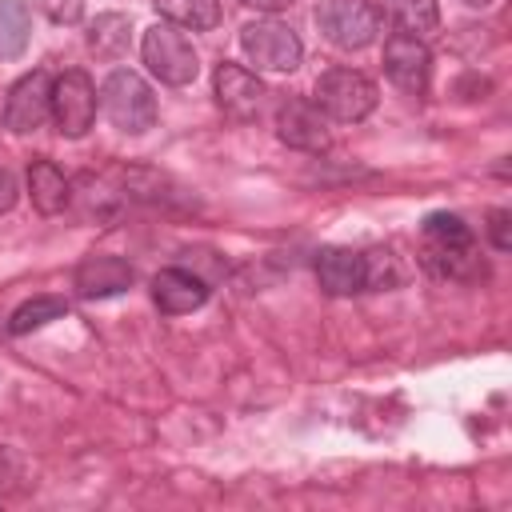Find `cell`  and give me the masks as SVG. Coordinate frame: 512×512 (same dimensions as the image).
<instances>
[{"instance_id":"1","label":"cell","mask_w":512,"mask_h":512,"mask_svg":"<svg viewBox=\"0 0 512 512\" xmlns=\"http://www.w3.org/2000/svg\"><path fill=\"white\" fill-rule=\"evenodd\" d=\"M100 104H104V116L112 120V128H120L128 136H140L156 124V96H152L148 80L132 68H116L104 80Z\"/></svg>"},{"instance_id":"2","label":"cell","mask_w":512,"mask_h":512,"mask_svg":"<svg viewBox=\"0 0 512 512\" xmlns=\"http://www.w3.org/2000/svg\"><path fill=\"white\" fill-rule=\"evenodd\" d=\"M140 52H144L148 72H152L160 84L184 88V84H192L196 72H200V56H196L192 40H188L176 24H168V20H160V24H152V28L144 32Z\"/></svg>"},{"instance_id":"3","label":"cell","mask_w":512,"mask_h":512,"mask_svg":"<svg viewBox=\"0 0 512 512\" xmlns=\"http://www.w3.org/2000/svg\"><path fill=\"white\" fill-rule=\"evenodd\" d=\"M316 108L328 120L356 124V120L372 116V108H376V84L364 72H356V68H328L316 80Z\"/></svg>"},{"instance_id":"4","label":"cell","mask_w":512,"mask_h":512,"mask_svg":"<svg viewBox=\"0 0 512 512\" xmlns=\"http://www.w3.org/2000/svg\"><path fill=\"white\" fill-rule=\"evenodd\" d=\"M316 24H320L324 40L344 48V52L368 48L380 32L376 8L368 0H320L316 4Z\"/></svg>"},{"instance_id":"5","label":"cell","mask_w":512,"mask_h":512,"mask_svg":"<svg viewBox=\"0 0 512 512\" xmlns=\"http://www.w3.org/2000/svg\"><path fill=\"white\" fill-rule=\"evenodd\" d=\"M240 48L256 68L268 72H292L304 56L300 36L284 20H252L240 28Z\"/></svg>"},{"instance_id":"6","label":"cell","mask_w":512,"mask_h":512,"mask_svg":"<svg viewBox=\"0 0 512 512\" xmlns=\"http://www.w3.org/2000/svg\"><path fill=\"white\" fill-rule=\"evenodd\" d=\"M52 120L60 128V136L76 140L92 128L96 120V88L88 80V72L68 68L60 80H52Z\"/></svg>"},{"instance_id":"7","label":"cell","mask_w":512,"mask_h":512,"mask_svg":"<svg viewBox=\"0 0 512 512\" xmlns=\"http://www.w3.org/2000/svg\"><path fill=\"white\" fill-rule=\"evenodd\" d=\"M48 116H52V76H48L44 68L24 72V76L8 88V100H4V128L16 132V136H28V132H36Z\"/></svg>"},{"instance_id":"8","label":"cell","mask_w":512,"mask_h":512,"mask_svg":"<svg viewBox=\"0 0 512 512\" xmlns=\"http://www.w3.org/2000/svg\"><path fill=\"white\" fill-rule=\"evenodd\" d=\"M212 92H216V104H220L228 116H236V120H252V116H260L264 96H268L264 80H260L256 72L232 64V60L216 64V72H212Z\"/></svg>"},{"instance_id":"9","label":"cell","mask_w":512,"mask_h":512,"mask_svg":"<svg viewBox=\"0 0 512 512\" xmlns=\"http://www.w3.org/2000/svg\"><path fill=\"white\" fill-rule=\"evenodd\" d=\"M276 136H280V144H288L296 152H324L328 148V120L316 108V100L288 96L276 108Z\"/></svg>"},{"instance_id":"10","label":"cell","mask_w":512,"mask_h":512,"mask_svg":"<svg viewBox=\"0 0 512 512\" xmlns=\"http://www.w3.org/2000/svg\"><path fill=\"white\" fill-rule=\"evenodd\" d=\"M132 280H136V268H132L124 256H108V252L84 256V260L76 264V276H72V284H76V292H80L84 300L120 296V292L132 288Z\"/></svg>"},{"instance_id":"11","label":"cell","mask_w":512,"mask_h":512,"mask_svg":"<svg viewBox=\"0 0 512 512\" xmlns=\"http://www.w3.org/2000/svg\"><path fill=\"white\" fill-rule=\"evenodd\" d=\"M384 72L396 88L404 92H424L428 76H432V52L424 40L412 36H388L384 44Z\"/></svg>"},{"instance_id":"12","label":"cell","mask_w":512,"mask_h":512,"mask_svg":"<svg viewBox=\"0 0 512 512\" xmlns=\"http://www.w3.org/2000/svg\"><path fill=\"white\" fill-rule=\"evenodd\" d=\"M152 300L164 316H184L208 300V284L188 268H160L152 276Z\"/></svg>"},{"instance_id":"13","label":"cell","mask_w":512,"mask_h":512,"mask_svg":"<svg viewBox=\"0 0 512 512\" xmlns=\"http://www.w3.org/2000/svg\"><path fill=\"white\" fill-rule=\"evenodd\" d=\"M316 280L328 296H352L364 292V256L356 248H320L316 252Z\"/></svg>"},{"instance_id":"14","label":"cell","mask_w":512,"mask_h":512,"mask_svg":"<svg viewBox=\"0 0 512 512\" xmlns=\"http://www.w3.org/2000/svg\"><path fill=\"white\" fill-rule=\"evenodd\" d=\"M376 20L392 28V36L428 40L440 28V4L436 0H376Z\"/></svg>"},{"instance_id":"15","label":"cell","mask_w":512,"mask_h":512,"mask_svg":"<svg viewBox=\"0 0 512 512\" xmlns=\"http://www.w3.org/2000/svg\"><path fill=\"white\" fill-rule=\"evenodd\" d=\"M28 196H32V208L36 212L56 216L72 200V184L64 180V172L52 160H32L28 164Z\"/></svg>"},{"instance_id":"16","label":"cell","mask_w":512,"mask_h":512,"mask_svg":"<svg viewBox=\"0 0 512 512\" xmlns=\"http://www.w3.org/2000/svg\"><path fill=\"white\" fill-rule=\"evenodd\" d=\"M32 12L24 0H0V60H16L28 48Z\"/></svg>"},{"instance_id":"17","label":"cell","mask_w":512,"mask_h":512,"mask_svg":"<svg viewBox=\"0 0 512 512\" xmlns=\"http://www.w3.org/2000/svg\"><path fill=\"white\" fill-rule=\"evenodd\" d=\"M156 12L176 24V28H192V32H208L220 24V4L216 0H156Z\"/></svg>"},{"instance_id":"18","label":"cell","mask_w":512,"mask_h":512,"mask_svg":"<svg viewBox=\"0 0 512 512\" xmlns=\"http://www.w3.org/2000/svg\"><path fill=\"white\" fill-rule=\"evenodd\" d=\"M128 36H132L128 16H120V12H104V16H96L92 28H88V48H92L96 56H104V60H116V56H124Z\"/></svg>"},{"instance_id":"19","label":"cell","mask_w":512,"mask_h":512,"mask_svg":"<svg viewBox=\"0 0 512 512\" xmlns=\"http://www.w3.org/2000/svg\"><path fill=\"white\" fill-rule=\"evenodd\" d=\"M424 264L428 272L444 276V280H472L480 268V256H476V244H464V248H424Z\"/></svg>"},{"instance_id":"20","label":"cell","mask_w":512,"mask_h":512,"mask_svg":"<svg viewBox=\"0 0 512 512\" xmlns=\"http://www.w3.org/2000/svg\"><path fill=\"white\" fill-rule=\"evenodd\" d=\"M60 316H68V300L64 296H32L12 312L8 332L12 336H28V332H36V328H44L48 320H60Z\"/></svg>"},{"instance_id":"21","label":"cell","mask_w":512,"mask_h":512,"mask_svg":"<svg viewBox=\"0 0 512 512\" xmlns=\"http://www.w3.org/2000/svg\"><path fill=\"white\" fill-rule=\"evenodd\" d=\"M464 244H476V240L456 212H432L424 220V248H464Z\"/></svg>"},{"instance_id":"22","label":"cell","mask_w":512,"mask_h":512,"mask_svg":"<svg viewBox=\"0 0 512 512\" xmlns=\"http://www.w3.org/2000/svg\"><path fill=\"white\" fill-rule=\"evenodd\" d=\"M364 256V288H396L404 280V268L392 248H368Z\"/></svg>"},{"instance_id":"23","label":"cell","mask_w":512,"mask_h":512,"mask_svg":"<svg viewBox=\"0 0 512 512\" xmlns=\"http://www.w3.org/2000/svg\"><path fill=\"white\" fill-rule=\"evenodd\" d=\"M52 24H76L84 16V0H32Z\"/></svg>"},{"instance_id":"24","label":"cell","mask_w":512,"mask_h":512,"mask_svg":"<svg viewBox=\"0 0 512 512\" xmlns=\"http://www.w3.org/2000/svg\"><path fill=\"white\" fill-rule=\"evenodd\" d=\"M488 240H492L496 252H508V248H512V212L496 208V212L488 216Z\"/></svg>"},{"instance_id":"25","label":"cell","mask_w":512,"mask_h":512,"mask_svg":"<svg viewBox=\"0 0 512 512\" xmlns=\"http://www.w3.org/2000/svg\"><path fill=\"white\" fill-rule=\"evenodd\" d=\"M12 204H16V176L8 168H0V216L12 212Z\"/></svg>"},{"instance_id":"26","label":"cell","mask_w":512,"mask_h":512,"mask_svg":"<svg viewBox=\"0 0 512 512\" xmlns=\"http://www.w3.org/2000/svg\"><path fill=\"white\" fill-rule=\"evenodd\" d=\"M240 4H248V8H256V12H284V8H292V0H240Z\"/></svg>"},{"instance_id":"27","label":"cell","mask_w":512,"mask_h":512,"mask_svg":"<svg viewBox=\"0 0 512 512\" xmlns=\"http://www.w3.org/2000/svg\"><path fill=\"white\" fill-rule=\"evenodd\" d=\"M464 4H472V8H484V4H492V0H464Z\"/></svg>"}]
</instances>
